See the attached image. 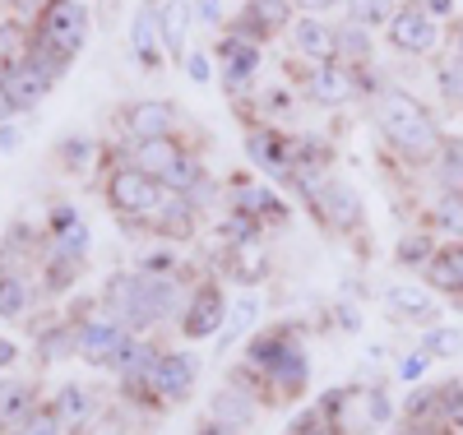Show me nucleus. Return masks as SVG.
Masks as SVG:
<instances>
[{"label":"nucleus","instance_id":"f257e3e1","mask_svg":"<svg viewBox=\"0 0 463 435\" xmlns=\"http://www.w3.org/2000/svg\"><path fill=\"white\" fill-rule=\"evenodd\" d=\"M375 121H380V135L390 139V148L403 157V163H431V157H440V144H445L440 126L431 121V111L412 93L384 89L375 98Z\"/></svg>","mask_w":463,"mask_h":435},{"label":"nucleus","instance_id":"f03ea898","mask_svg":"<svg viewBox=\"0 0 463 435\" xmlns=\"http://www.w3.org/2000/svg\"><path fill=\"white\" fill-rule=\"evenodd\" d=\"M107 306L116 310V320L153 325L172 310V283H163V279H116L111 292H107Z\"/></svg>","mask_w":463,"mask_h":435},{"label":"nucleus","instance_id":"7ed1b4c3","mask_svg":"<svg viewBox=\"0 0 463 435\" xmlns=\"http://www.w3.org/2000/svg\"><path fill=\"white\" fill-rule=\"evenodd\" d=\"M37 43L61 56H80V47L89 43V10L80 0H47L37 10Z\"/></svg>","mask_w":463,"mask_h":435},{"label":"nucleus","instance_id":"20e7f679","mask_svg":"<svg viewBox=\"0 0 463 435\" xmlns=\"http://www.w3.org/2000/svg\"><path fill=\"white\" fill-rule=\"evenodd\" d=\"M163 200H167L163 181L144 176L139 167H121V172H111V181H107V204H111L116 213H126V218L158 213V209H163Z\"/></svg>","mask_w":463,"mask_h":435},{"label":"nucleus","instance_id":"39448f33","mask_svg":"<svg viewBox=\"0 0 463 435\" xmlns=\"http://www.w3.org/2000/svg\"><path fill=\"white\" fill-rule=\"evenodd\" d=\"M390 43L403 52V56H427L436 43H440V28L431 19V10L421 0H408V5L390 19Z\"/></svg>","mask_w":463,"mask_h":435},{"label":"nucleus","instance_id":"423d86ee","mask_svg":"<svg viewBox=\"0 0 463 435\" xmlns=\"http://www.w3.org/2000/svg\"><path fill=\"white\" fill-rule=\"evenodd\" d=\"M52 84H56V79L43 65H33L28 56L24 61H5V70H0V93H5V102L14 111H33L37 102L47 98Z\"/></svg>","mask_w":463,"mask_h":435},{"label":"nucleus","instance_id":"0eeeda50","mask_svg":"<svg viewBox=\"0 0 463 435\" xmlns=\"http://www.w3.org/2000/svg\"><path fill=\"white\" fill-rule=\"evenodd\" d=\"M126 347H130V338H126V325L121 320H93V325L80 329V338H74V352H80L84 362H93V366L121 362Z\"/></svg>","mask_w":463,"mask_h":435},{"label":"nucleus","instance_id":"6e6552de","mask_svg":"<svg viewBox=\"0 0 463 435\" xmlns=\"http://www.w3.org/2000/svg\"><path fill=\"white\" fill-rule=\"evenodd\" d=\"M195 371H200V362L190 357V352H176V357H158V366H153V375H148V389L158 393V399H185V389L195 384Z\"/></svg>","mask_w":463,"mask_h":435},{"label":"nucleus","instance_id":"1a4fd4ad","mask_svg":"<svg viewBox=\"0 0 463 435\" xmlns=\"http://www.w3.org/2000/svg\"><path fill=\"white\" fill-rule=\"evenodd\" d=\"M126 126L135 139H172L176 130V107L172 102H135L126 111Z\"/></svg>","mask_w":463,"mask_h":435},{"label":"nucleus","instance_id":"9d476101","mask_svg":"<svg viewBox=\"0 0 463 435\" xmlns=\"http://www.w3.org/2000/svg\"><path fill=\"white\" fill-rule=\"evenodd\" d=\"M218 56H222V79H227V89H241L246 79L260 70V47L246 43V37H237V33H227V37H222Z\"/></svg>","mask_w":463,"mask_h":435},{"label":"nucleus","instance_id":"9b49d317","mask_svg":"<svg viewBox=\"0 0 463 435\" xmlns=\"http://www.w3.org/2000/svg\"><path fill=\"white\" fill-rule=\"evenodd\" d=\"M181 148H176V139H135V148H130V167H139L144 176H153V181H163L176 163H181Z\"/></svg>","mask_w":463,"mask_h":435},{"label":"nucleus","instance_id":"f8f14e48","mask_svg":"<svg viewBox=\"0 0 463 435\" xmlns=\"http://www.w3.org/2000/svg\"><path fill=\"white\" fill-rule=\"evenodd\" d=\"M311 98H316L320 107H343V102H353V70L338 65V61L316 65V74H311Z\"/></svg>","mask_w":463,"mask_h":435},{"label":"nucleus","instance_id":"ddd939ff","mask_svg":"<svg viewBox=\"0 0 463 435\" xmlns=\"http://www.w3.org/2000/svg\"><path fill=\"white\" fill-rule=\"evenodd\" d=\"M320 209L334 227H357L362 222V200H357V190L347 185V181H325L320 185Z\"/></svg>","mask_w":463,"mask_h":435},{"label":"nucleus","instance_id":"4468645a","mask_svg":"<svg viewBox=\"0 0 463 435\" xmlns=\"http://www.w3.org/2000/svg\"><path fill=\"white\" fill-rule=\"evenodd\" d=\"M158 43H163L158 5H139L135 10V28H130V47H135V56H139L144 70H158Z\"/></svg>","mask_w":463,"mask_h":435},{"label":"nucleus","instance_id":"2eb2a0df","mask_svg":"<svg viewBox=\"0 0 463 435\" xmlns=\"http://www.w3.org/2000/svg\"><path fill=\"white\" fill-rule=\"evenodd\" d=\"M190 19H195V5H190V0H163V5H158L163 43H167V56H172V61H185V33H190Z\"/></svg>","mask_w":463,"mask_h":435},{"label":"nucleus","instance_id":"dca6fc26","mask_svg":"<svg viewBox=\"0 0 463 435\" xmlns=\"http://www.w3.org/2000/svg\"><path fill=\"white\" fill-rule=\"evenodd\" d=\"M218 325H222V292H218V288H200L195 301L185 306V325H181V329H185L190 338H209Z\"/></svg>","mask_w":463,"mask_h":435},{"label":"nucleus","instance_id":"f3484780","mask_svg":"<svg viewBox=\"0 0 463 435\" xmlns=\"http://www.w3.org/2000/svg\"><path fill=\"white\" fill-rule=\"evenodd\" d=\"M292 47L301 52V56H311V61H334V28L329 24H320L316 14H306V19H297L292 24Z\"/></svg>","mask_w":463,"mask_h":435},{"label":"nucleus","instance_id":"a211bd4d","mask_svg":"<svg viewBox=\"0 0 463 435\" xmlns=\"http://www.w3.org/2000/svg\"><path fill=\"white\" fill-rule=\"evenodd\" d=\"M371 56H375V47H371V33L362 28V24H343V28H334V61L338 65H371Z\"/></svg>","mask_w":463,"mask_h":435},{"label":"nucleus","instance_id":"6ab92c4d","mask_svg":"<svg viewBox=\"0 0 463 435\" xmlns=\"http://www.w3.org/2000/svg\"><path fill=\"white\" fill-rule=\"evenodd\" d=\"M427 279L431 288H445V292H463V241L454 246H440L427 264Z\"/></svg>","mask_w":463,"mask_h":435},{"label":"nucleus","instance_id":"aec40b11","mask_svg":"<svg viewBox=\"0 0 463 435\" xmlns=\"http://www.w3.org/2000/svg\"><path fill=\"white\" fill-rule=\"evenodd\" d=\"M384 306H390L394 315H408V320H436V301L421 288H390Z\"/></svg>","mask_w":463,"mask_h":435},{"label":"nucleus","instance_id":"412c9836","mask_svg":"<svg viewBox=\"0 0 463 435\" xmlns=\"http://www.w3.org/2000/svg\"><path fill=\"white\" fill-rule=\"evenodd\" d=\"M394 14H399V0H347V24H362V28L390 24Z\"/></svg>","mask_w":463,"mask_h":435},{"label":"nucleus","instance_id":"4be33fe9","mask_svg":"<svg viewBox=\"0 0 463 435\" xmlns=\"http://www.w3.org/2000/svg\"><path fill=\"white\" fill-rule=\"evenodd\" d=\"M436 84H440L445 102H458L463 107V52H454V56H445L436 65Z\"/></svg>","mask_w":463,"mask_h":435},{"label":"nucleus","instance_id":"5701e85b","mask_svg":"<svg viewBox=\"0 0 463 435\" xmlns=\"http://www.w3.org/2000/svg\"><path fill=\"white\" fill-rule=\"evenodd\" d=\"M436 227L445 236H463V194L458 190H445L436 200Z\"/></svg>","mask_w":463,"mask_h":435},{"label":"nucleus","instance_id":"b1692460","mask_svg":"<svg viewBox=\"0 0 463 435\" xmlns=\"http://www.w3.org/2000/svg\"><path fill=\"white\" fill-rule=\"evenodd\" d=\"M288 357V343L283 338H255L250 343V366L264 371V375H274V366Z\"/></svg>","mask_w":463,"mask_h":435},{"label":"nucleus","instance_id":"393cba45","mask_svg":"<svg viewBox=\"0 0 463 435\" xmlns=\"http://www.w3.org/2000/svg\"><path fill=\"white\" fill-rule=\"evenodd\" d=\"M246 153H250V163H264V167H283V163H279L283 139H279V135H269V130H255V135L246 139Z\"/></svg>","mask_w":463,"mask_h":435},{"label":"nucleus","instance_id":"a878e982","mask_svg":"<svg viewBox=\"0 0 463 435\" xmlns=\"http://www.w3.org/2000/svg\"><path fill=\"white\" fill-rule=\"evenodd\" d=\"M250 412H255V408L241 399V393H218V399H213V417H218L222 426H246Z\"/></svg>","mask_w":463,"mask_h":435},{"label":"nucleus","instance_id":"bb28decb","mask_svg":"<svg viewBox=\"0 0 463 435\" xmlns=\"http://www.w3.org/2000/svg\"><path fill=\"white\" fill-rule=\"evenodd\" d=\"M33 403H28V389L24 384H0V426L14 421V417H28Z\"/></svg>","mask_w":463,"mask_h":435},{"label":"nucleus","instance_id":"cd10ccee","mask_svg":"<svg viewBox=\"0 0 463 435\" xmlns=\"http://www.w3.org/2000/svg\"><path fill=\"white\" fill-rule=\"evenodd\" d=\"M274 380H279L283 389H301V384H306V357H301L297 347H288V357L274 366Z\"/></svg>","mask_w":463,"mask_h":435},{"label":"nucleus","instance_id":"c85d7f7f","mask_svg":"<svg viewBox=\"0 0 463 435\" xmlns=\"http://www.w3.org/2000/svg\"><path fill=\"white\" fill-rule=\"evenodd\" d=\"M250 320H255V297H246V301L232 306V320H227V329H222V347H227V343H237V338L250 329Z\"/></svg>","mask_w":463,"mask_h":435},{"label":"nucleus","instance_id":"c756f323","mask_svg":"<svg viewBox=\"0 0 463 435\" xmlns=\"http://www.w3.org/2000/svg\"><path fill=\"white\" fill-rule=\"evenodd\" d=\"M14 435H61V417H56V408H37V412H28L24 426H19Z\"/></svg>","mask_w":463,"mask_h":435},{"label":"nucleus","instance_id":"7c9ffc66","mask_svg":"<svg viewBox=\"0 0 463 435\" xmlns=\"http://www.w3.org/2000/svg\"><path fill=\"white\" fill-rule=\"evenodd\" d=\"M24 306H28V288L19 283V279H0V315H24Z\"/></svg>","mask_w":463,"mask_h":435},{"label":"nucleus","instance_id":"2f4dec72","mask_svg":"<svg viewBox=\"0 0 463 435\" xmlns=\"http://www.w3.org/2000/svg\"><path fill=\"white\" fill-rule=\"evenodd\" d=\"M84 412H89V393L84 389H61V403H56V417L61 421H84Z\"/></svg>","mask_w":463,"mask_h":435},{"label":"nucleus","instance_id":"473e14b6","mask_svg":"<svg viewBox=\"0 0 463 435\" xmlns=\"http://www.w3.org/2000/svg\"><path fill=\"white\" fill-rule=\"evenodd\" d=\"M427 352L431 357H454V352H463V329H431Z\"/></svg>","mask_w":463,"mask_h":435},{"label":"nucleus","instance_id":"72a5a7b5","mask_svg":"<svg viewBox=\"0 0 463 435\" xmlns=\"http://www.w3.org/2000/svg\"><path fill=\"white\" fill-rule=\"evenodd\" d=\"M399 264H431V236H403L399 241Z\"/></svg>","mask_w":463,"mask_h":435},{"label":"nucleus","instance_id":"f704fd0d","mask_svg":"<svg viewBox=\"0 0 463 435\" xmlns=\"http://www.w3.org/2000/svg\"><path fill=\"white\" fill-rule=\"evenodd\" d=\"M185 70H190V79H195V84H209V56H204V52H190V56H185Z\"/></svg>","mask_w":463,"mask_h":435},{"label":"nucleus","instance_id":"c9c22d12","mask_svg":"<svg viewBox=\"0 0 463 435\" xmlns=\"http://www.w3.org/2000/svg\"><path fill=\"white\" fill-rule=\"evenodd\" d=\"M421 371H427V352H412V357L399 362V375H403V380H417Z\"/></svg>","mask_w":463,"mask_h":435},{"label":"nucleus","instance_id":"e433bc0d","mask_svg":"<svg viewBox=\"0 0 463 435\" xmlns=\"http://www.w3.org/2000/svg\"><path fill=\"white\" fill-rule=\"evenodd\" d=\"M200 19H204L209 28H218V19H222V0H200Z\"/></svg>","mask_w":463,"mask_h":435},{"label":"nucleus","instance_id":"4c0bfd02","mask_svg":"<svg viewBox=\"0 0 463 435\" xmlns=\"http://www.w3.org/2000/svg\"><path fill=\"white\" fill-rule=\"evenodd\" d=\"M61 157H65V163H84V157H89V144H84V139H74V144L61 148Z\"/></svg>","mask_w":463,"mask_h":435},{"label":"nucleus","instance_id":"58836bf2","mask_svg":"<svg viewBox=\"0 0 463 435\" xmlns=\"http://www.w3.org/2000/svg\"><path fill=\"white\" fill-rule=\"evenodd\" d=\"M19 139H24V135H19L14 126H0V153H14V148H19Z\"/></svg>","mask_w":463,"mask_h":435},{"label":"nucleus","instance_id":"ea45409f","mask_svg":"<svg viewBox=\"0 0 463 435\" xmlns=\"http://www.w3.org/2000/svg\"><path fill=\"white\" fill-rule=\"evenodd\" d=\"M421 5L431 10V19H449L454 14V0H421Z\"/></svg>","mask_w":463,"mask_h":435},{"label":"nucleus","instance_id":"a19ab883","mask_svg":"<svg viewBox=\"0 0 463 435\" xmlns=\"http://www.w3.org/2000/svg\"><path fill=\"white\" fill-rule=\"evenodd\" d=\"M292 5L306 14H325V10H334V0H292Z\"/></svg>","mask_w":463,"mask_h":435},{"label":"nucleus","instance_id":"79ce46f5","mask_svg":"<svg viewBox=\"0 0 463 435\" xmlns=\"http://www.w3.org/2000/svg\"><path fill=\"white\" fill-rule=\"evenodd\" d=\"M10 362H14V343L0 338V366H10Z\"/></svg>","mask_w":463,"mask_h":435},{"label":"nucleus","instance_id":"37998d69","mask_svg":"<svg viewBox=\"0 0 463 435\" xmlns=\"http://www.w3.org/2000/svg\"><path fill=\"white\" fill-rule=\"evenodd\" d=\"M14 5H19V10H43L47 0H14Z\"/></svg>","mask_w":463,"mask_h":435},{"label":"nucleus","instance_id":"c03bdc74","mask_svg":"<svg viewBox=\"0 0 463 435\" xmlns=\"http://www.w3.org/2000/svg\"><path fill=\"white\" fill-rule=\"evenodd\" d=\"M10 111H14V107L5 102V93H0V126H5V121H10Z\"/></svg>","mask_w":463,"mask_h":435},{"label":"nucleus","instance_id":"a18cd8bd","mask_svg":"<svg viewBox=\"0 0 463 435\" xmlns=\"http://www.w3.org/2000/svg\"><path fill=\"white\" fill-rule=\"evenodd\" d=\"M454 43H458V52H463V19H458V28H454Z\"/></svg>","mask_w":463,"mask_h":435},{"label":"nucleus","instance_id":"49530a36","mask_svg":"<svg viewBox=\"0 0 463 435\" xmlns=\"http://www.w3.org/2000/svg\"><path fill=\"white\" fill-rule=\"evenodd\" d=\"M209 435H232V430H227V426H222V430H209Z\"/></svg>","mask_w":463,"mask_h":435},{"label":"nucleus","instance_id":"de8ad7c7","mask_svg":"<svg viewBox=\"0 0 463 435\" xmlns=\"http://www.w3.org/2000/svg\"><path fill=\"white\" fill-rule=\"evenodd\" d=\"M0 28H5V24H0Z\"/></svg>","mask_w":463,"mask_h":435}]
</instances>
